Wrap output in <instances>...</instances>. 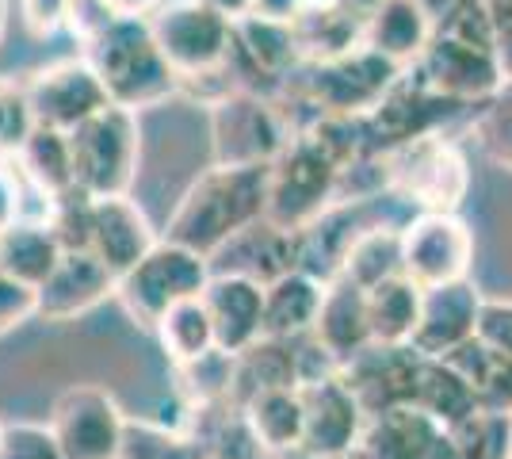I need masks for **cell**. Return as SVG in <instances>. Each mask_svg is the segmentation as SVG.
<instances>
[{
    "label": "cell",
    "mask_w": 512,
    "mask_h": 459,
    "mask_svg": "<svg viewBox=\"0 0 512 459\" xmlns=\"http://www.w3.org/2000/svg\"><path fill=\"white\" fill-rule=\"evenodd\" d=\"M268 173L272 165H218L199 173L180 196L161 238L180 241L214 257L230 238L268 219Z\"/></svg>",
    "instance_id": "6da1fadb"
},
{
    "label": "cell",
    "mask_w": 512,
    "mask_h": 459,
    "mask_svg": "<svg viewBox=\"0 0 512 459\" xmlns=\"http://www.w3.org/2000/svg\"><path fill=\"white\" fill-rule=\"evenodd\" d=\"M81 54L100 73L111 104L119 108L142 111L180 96V73L157 43L150 16L111 20L92 43L81 46Z\"/></svg>",
    "instance_id": "7a4b0ae2"
},
{
    "label": "cell",
    "mask_w": 512,
    "mask_h": 459,
    "mask_svg": "<svg viewBox=\"0 0 512 459\" xmlns=\"http://www.w3.org/2000/svg\"><path fill=\"white\" fill-rule=\"evenodd\" d=\"M409 66H398L383 58L379 50L363 43L348 50L341 58H325V62H302V69L287 81V96H299L302 104L333 115H371L383 104V96L398 85V77Z\"/></svg>",
    "instance_id": "3957f363"
},
{
    "label": "cell",
    "mask_w": 512,
    "mask_h": 459,
    "mask_svg": "<svg viewBox=\"0 0 512 459\" xmlns=\"http://www.w3.org/2000/svg\"><path fill=\"white\" fill-rule=\"evenodd\" d=\"M69 150H73V176L77 188L88 196H130L138 161H142V127L138 111L107 104L85 119L77 131H69Z\"/></svg>",
    "instance_id": "277c9868"
},
{
    "label": "cell",
    "mask_w": 512,
    "mask_h": 459,
    "mask_svg": "<svg viewBox=\"0 0 512 459\" xmlns=\"http://www.w3.org/2000/svg\"><path fill=\"white\" fill-rule=\"evenodd\" d=\"M211 276V257L195 253L180 241L161 238L130 272L119 276L115 299L123 303V310L138 326L153 329L169 306L203 295Z\"/></svg>",
    "instance_id": "5b68a950"
},
{
    "label": "cell",
    "mask_w": 512,
    "mask_h": 459,
    "mask_svg": "<svg viewBox=\"0 0 512 459\" xmlns=\"http://www.w3.org/2000/svg\"><path fill=\"white\" fill-rule=\"evenodd\" d=\"M337 188L341 165L310 134H295L268 173V219L299 234L329 203H337Z\"/></svg>",
    "instance_id": "8992f818"
},
{
    "label": "cell",
    "mask_w": 512,
    "mask_h": 459,
    "mask_svg": "<svg viewBox=\"0 0 512 459\" xmlns=\"http://www.w3.org/2000/svg\"><path fill=\"white\" fill-rule=\"evenodd\" d=\"M386 173H390V192L402 196L421 211H459V203L470 188L467 157L448 134H428L417 142H406L398 150L383 153Z\"/></svg>",
    "instance_id": "52a82bcc"
},
{
    "label": "cell",
    "mask_w": 512,
    "mask_h": 459,
    "mask_svg": "<svg viewBox=\"0 0 512 459\" xmlns=\"http://www.w3.org/2000/svg\"><path fill=\"white\" fill-rule=\"evenodd\" d=\"M291 138L295 127L279 96L237 88L211 108V146L218 165H272Z\"/></svg>",
    "instance_id": "ba28073f"
},
{
    "label": "cell",
    "mask_w": 512,
    "mask_h": 459,
    "mask_svg": "<svg viewBox=\"0 0 512 459\" xmlns=\"http://www.w3.org/2000/svg\"><path fill=\"white\" fill-rule=\"evenodd\" d=\"M150 23L180 81L226 66L237 20H230L207 0H161Z\"/></svg>",
    "instance_id": "9c48e42d"
},
{
    "label": "cell",
    "mask_w": 512,
    "mask_h": 459,
    "mask_svg": "<svg viewBox=\"0 0 512 459\" xmlns=\"http://www.w3.org/2000/svg\"><path fill=\"white\" fill-rule=\"evenodd\" d=\"M482 104H463V100H451L444 92L428 88L417 69L409 66L398 85L383 96V104L363 115L367 119V138H371V150L375 153H390L406 142H417V138H428V134H444L455 123L470 115Z\"/></svg>",
    "instance_id": "30bf717a"
},
{
    "label": "cell",
    "mask_w": 512,
    "mask_h": 459,
    "mask_svg": "<svg viewBox=\"0 0 512 459\" xmlns=\"http://www.w3.org/2000/svg\"><path fill=\"white\" fill-rule=\"evenodd\" d=\"M413 69L428 88L444 92L451 100H463V104H486L505 85L497 46L467 39V35L440 27V23L428 39L425 54L413 62Z\"/></svg>",
    "instance_id": "8fae6325"
},
{
    "label": "cell",
    "mask_w": 512,
    "mask_h": 459,
    "mask_svg": "<svg viewBox=\"0 0 512 459\" xmlns=\"http://www.w3.org/2000/svg\"><path fill=\"white\" fill-rule=\"evenodd\" d=\"M46 425L54 429L65 459H119L130 417L104 387L77 383L58 394Z\"/></svg>",
    "instance_id": "7c38bea8"
},
{
    "label": "cell",
    "mask_w": 512,
    "mask_h": 459,
    "mask_svg": "<svg viewBox=\"0 0 512 459\" xmlns=\"http://www.w3.org/2000/svg\"><path fill=\"white\" fill-rule=\"evenodd\" d=\"M406 276L417 287L467 280L474 264V234L455 211H421L402 226Z\"/></svg>",
    "instance_id": "4fadbf2b"
},
{
    "label": "cell",
    "mask_w": 512,
    "mask_h": 459,
    "mask_svg": "<svg viewBox=\"0 0 512 459\" xmlns=\"http://www.w3.org/2000/svg\"><path fill=\"white\" fill-rule=\"evenodd\" d=\"M23 88H27V104H31L35 123L65 134L77 131L85 119H92L96 111H104L111 104L100 73L92 69L85 54L39 69L31 81H23Z\"/></svg>",
    "instance_id": "5bb4252c"
},
{
    "label": "cell",
    "mask_w": 512,
    "mask_h": 459,
    "mask_svg": "<svg viewBox=\"0 0 512 459\" xmlns=\"http://www.w3.org/2000/svg\"><path fill=\"white\" fill-rule=\"evenodd\" d=\"M302 402H306L302 452L314 459L352 456V448L363 433V421H367V410L352 394V387L344 383V375H325V379L302 383Z\"/></svg>",
    "instance_id": "9a60e30c"
},
{
    "label": "cell",
    "mask_w": 512,
    "mask_h": 459,
    "mask_svg": "<svg viewBox=\"0 0 512 459\" xmlns=\"http://www.w3.org/2000/svg\"><path fill=\"white\" fill-rule=\"evenodd\" d=\"M421 360L425 356L413 345H375L371 341L344 364L341 375L367 414H383L394 406H413Z\"/></svg>",
    "instance_id": "2e32d148"
},
{
    "label": "cell",
    "mask_w": 512,
    "mask_h": 459,
    "mask_svg": "<svg viewBox=\"0 0 512 459\" xmlns=\"http://www.w3.org/2000/svg\"><path fill=\"white\" fill-rule=\"evenodd\" d=\"M482 291L474 280H451L440 287H425L421 303V326L413 333V349L421 356L444 360L455 349L478 337V318H482Z\"/></svg>",
    "instance_id": "e0dca14e"
},
{
    "label": "cell",
    "mask_w": 512,
    "mask_h": 459,
    "mask_svg": "<svg viewBox=\"0 0 512 459\" xmlns=\"http://www.w3.org/2000/svg\"><path fill=\"white\" fill-rule=\"evenodd\" d=\"M352 459H448V429L417 406L367 414Z\"/></svg>",
    "instance_id": "ac0fdd59"
},
{
    "label": "cell",
    "mask_w": 512,
    "mask_h": 459,
    "mask_svg": "<svg viewBox=\"0 0 512 459\" xmlns=\"http://www.w3.org/2000/svg\"><path fill=\"white\" fill-rule=\"evenodd\" d=\"M115 291H119V276L92 249H69L50 272V280L39 287V318L73 322L107 299H115Z\"/></svg>",
    "instance_id": "d6986e66"
},
{
    "label": "cell",
    "mask_w": 512,
    "mask_h": 459,
    "mask_svg": "<svg viewBox=\"0 0 512 459\" xmlns=\"http://www.w3.org/2000/svg\"><path fill=\"white\" fill-rule=\"evenodd\" d=\"M291 268H299V234L272 219L253 222L211 257V272H234L256 284H272Z\"/></svg>",
    "instance_id": "ffe728a7"
},
{
    "label": "cell",
    "mask_w": 512,
    "mask_h": 459,
    "mask_svg": "<svg viewBox=\"0 0 512 459\" xmlns=\"http://www.w3.org/2000/svg\"><path fill=\"white\" fill-rule=\"evenodd\" d=\"M161 241V234L153 230V222L146 219V211L130 196H104L92 207V253L115 272L123 276L134 264L150 253Z\"/></svg>",
    "instance_id": "44dd1931"
},
{
    "label": "cell",
    "mask_w": 512,
    "mask_h": 459,
    "mask_svg": "<svg viewBox=\"0 0 512 459\" xmlns=\"http://www.w3.org/2000/svg\"><path fill=\"white\" fill-rule=\"evenodd\" d=\"M203 303L211 310L218 349L237 356L264 337V284L234 272H214L203 291Z\"/></svg>",
    "instance_id": "7402d4cb"
},
{
    "label": "cell",
    "mask_w": 512,
    "mask_h": 459,
    "mask_svg": "<svg viewBox=\"0 0 512 459\" xmlns=\"http://www.w3.org/2000/svg\"><path fill=\"white\" fill-rule=\"evenodd\" d=\"M321 341V349H329L341 368L371 345V314H367V291L360 284H352L348 276H337L325 287L321 299L318 322L310 329Z\"/></svg>",
    "instance_id": "603a6c76"
},
{
    "label": "cell",
    "mask_w": 512,
    "mask_h": 459,
    "mask_svg": "<svg viewBox=\"0 0 512 459\" xmlns=\"http://www.w3.org/2000/svg\"><path fill=\"white\" fill-rule=\"evenodd\" d=\"M436 31V16L417 0H383L367 23H363V43L379 50L383 58L398 66H413L425 54L428 39Z\"/></svg>",
    "instance_id": "cb8c5ba5"
},
{
    "label": "cell",
    "mask_w": 512,
    "mask_h": 459,
    "mask_svg": "<svg viewBox=\"0 0 512 459\" xmlns=\"http://www.w3.org/2000/svg\"><path fill=\"white\" fill-rule=\"evenodd\" d=\"M272 387H302L299 337H260L256 345L237 352L234 368V406L241 410L253 394Z\"/></svg>",
    "instance_id": "d4e9b609"
},
{
    "label": "cell",
    "mask_w": 512,
    "mask_h": 459,
    "mask_svg": "<svg viewBox=\"0 0 512 459\" xmlns=\"http://www.w3.org/2000/svg\"><path fill=\"white\" fill-rule=\"evenodd\" d=\"M241 414L249 421L256 440L264 444V452L272 459L302 452L306 440V402H302V387H272V391L253 394Z\"/></svg>",
    "instance_id": "484cf974"
},
{
    "label": "cell",
    "mask_w": 512,
    "mask_h": 459,
    "mask_svg": "<svg viewBox=\"0 0 512 459\" xmlns=\"http://www.w3.org/2000/svg\"><path fill=\"white\" fill-rule=\"evenodd\" d=\"M325 280L291 268L279 280L264 284V333L268 337H306L318 322Z\"/></svg>",
    "instance_id": "4316f807"
},
{
    "label": "cell",
    "mask_w": 512,
    "mask_h": 459,
    "mask_svg": "<svg viewBox=\"0 0 512 459\" xmlns=\"http://www.w3.org/2000/svg\"><path fill=\"white\" fill-rule=\"evenodd\" d=\"M413 406L425 410L428 417H436L444 429H451V425H459L474 410H482V394H478V387L455 364L425 356L421 360V372H417Z\"/></svg>",
    "instance_id": "83f0119b"
},
{
    "label": "cell",
    "mask_w": 512,
    "mask_h": 459,
    "mask_svg": "<svg viewBox=\"0 0 512 459\" xmlns=\"http://www.w3.org/2000/svg\"><path fill=\"white\" fill-rule=\"evenodd\" d=\"M291 31H295L302 62L341 58L348 50L363 46V16L344 8L341 0L321 4V8H302L299 20H291Z\"/></svg>",
    "instance_id": "f1b7e54d"
},
{
    "label": "cell",
    "mask_w": 512,
    "mask_h": 459,
    "mask_svg": "<svg viewBox=\"0 0 512 459\" xmlns=\"http://www.w3.org/2000/svg\"><path fill=\"white\" fill-rule=\"evenodd\" d=\"M62 241L54 238V230L46 222L20 219L0 234V268L12 272L27 287H39L50 280V272L62 261Z\"/></svg>",
    "instance_id": "f546056e"
},
{
    "label": "cell",
    "mask_w": 512,
    "mask_h": 459,
    "mask_svg": "<svg viewBox=\"0 0 512 459\" xmlns=\"http://www.w3.org/2000/svg\"><path fill=\"white\" fill-rule=\"evenodd\" d=\"M421 303L425 287L409 276H394L386 284L367 291V314H371V341L375 345H413V333L421 326Z\"/></svg>",
    "instance_id": "4dcf8cb0"
},
{
    "label": "cell",
    "mask_w": 512,
    "mask_h": 459,
    "mask_svg": "<svg viewBox=\"0 0 512 459\" xmlns=\"http://www.w3.org/2000/svg\"><path fill=\"white\" fill-rule=\"evenodd\" d=\"M150 333L157 337V345L165 349L172 368L176 364H192V360L218 349V333H214L211 310L203 303V295L169 306Z\"/></svg>",
    "instance_id": "1f68e13d"
},
{
    "label": "cell",
    "mask_w": 512,
    "mask_h": 459,
    "mask_svg": "<svg viewBox=\"0 0 512 459\" xmlns=\"http://www.w3.org/2000/svg\"><path fill=\"white\" fill-rule=\"evenodd\" d=\"M16 165L23 169V176L46 192V196H62L69 188H77L73 176V150H69V134L54 131V127H39L27 134V142L16 153Z\"/></svg>",
    "instance_id": "d6a6232c"
},
{
    "label": "cell",
    "mask_w": 512,
    "mask_h": 459,
    "mask_svg": "<svg viewBox=\"0 0 512 459\" xmlns=\"http://www.w3.org/2000/svg\"><path fill=\"white\" fill-rule=\"evenodd\" d=\"M352 284H360L363 291L386 284L394 276H406V249H402V226L383 222V226H371L348 253L344 272Z\"/></svg>",
    "instance_id": "836d02e7"
},
{
    "label": "cell",
    "mask_w": 512,
    "mask_h": 459,
    "mask_svg": "<svg viewBox=\"0 0 512 459\" xmlns=\"http://www.w3.org/2000/svg\"><path fill=\"white\" fill-rule=\"evenodd\" d=\"M448 364H455L459 372L467 375L470 383L482 394V406H490L497 414L512 417V356L493 352L486 341H467L463 349H455L451 356H444Z\"/></svg>",
    "instance_id": "e575fe53"
},
{
    "label": "cell",
    "mask_w": 512,
    "mask_h": 459,
    "mask_svg": "<svg viewBox=\"0 0 512 459\" xmlns=\"http://www.w3.org/2000/svg\"><path fill=\"white\" fill-rule=\"evenodd\" d=\"M448 459H512V417L490 406L448 429Z\"/></svg>",
    "instance_id": "d590c367"
},
{
    "label": "cell",
    "mask_w": 512,
    "mask_h": 459,
    "mask_svg": "<svg viewBox=\"0 0 512 459\" xmlns=\"http://www.w3.org/2000/svg\"><path fill=\"white\" fill-rule=\"evenodd\" d=\"M234 368L237 356L226 349H214L192 364H176V391L184 406H214L234 402Z\"/></svg>",
    "instance_id": "8d00e7d4"
},
{
    "label": "cell",
    "mask_w": 512,
    "mask_h": 459,
    "mask_svg": "<svg viewBox=\"0 0 512 459\" xmlns=\"http://www.w3.org/2000/svg\"><path fill=\"white\" fill-rule=\"evenodd\" d=\"M119 459H207V444L176 425L130 421Z\"/></svg>",
    "instance_id": "74e56055"
},
{
    "label": "cell",
    "mask_w": 512,
    "mask_h": 459,
    "mask_svg": "<svg viewBox=\"0 0 512 459\" xmlns=\"http://www.w3.org/2000/svg\"><path fill=\"white\" fill-rule=\"evenodd\" d=\"M92 207H96V196H88L85 188H69L62 196H54L46 226L54 230V238L62 241L65 253L92 245Z\"/></svg>",
    "instance_id": "f35d334b"
},
{
    "label": "cell",
    "mask_w": 512,
    "mask_h": 459,
    "mask_svg": "<svg viewBox=\"0 0 512 459\" xmlns=\"http://www.w3.org/2000/svg\"><path fill=\"white\" fill-rule=\"evenodd\" d=\"M474 134L486 146L490 157H497L501 165L512 169V81L501 85L497 96H490L478 115H474Z\"/></svg>",
    "instance_id": "ab89813d"
},
{
    "label": "cell",
    "mask_w": 512,
    "mask_h": 459,
    "mask_svg": "<svg viewBox=\"0 0 512 459\" xmlns=\"http://www.w3.org/2000/svg\"><path fill=\"white\" fill-rule=\"evenodd\" d=\"M31 131L35 115L27 104V88L0 77V157H16Z\"/></svg>",
    "instance_id": "60d3db41"
},
{
    "label": "cell",
    "mask_w": 512,
    "mask_h": 459,
    "mask_svg": "<svg viewBox=\"0 0 512 459\" xmlns=\"http://www.w3.org/2000/svg\"><path fill=\"white\" fill-rule=\"evenodd\" d=\"M0 459H65V452L50 425L16 421V425H4Z\"/></svg>",
    "instance_id": "b9f144b4"
},
{
    "label": "cell",
    "mask_w": 512,
    "mask_h": 459,
    "mask_svg": "<svg viewBox=\"0 0 512 459\" xmlns=\"http://www.w3.org/2000/svg\"><path fill=\"white\" fill-rule=\"evenodd\" d=\"M27 318H39V291L0 268V337L20 329Z\"/></svg>",
    "instance_id": "7bdbcfd3"
},
{
    "label": "cell",
    "mask_w": 512,
    "mask_h": 459,
    "mask_svg": "<svg viewBox=\"0 0 512 459\" xmlns=\"http://www.w3.org/2000/svg\"><path fill=\"white\" fill-rule=\"evenodd\" d=\"M111 20H119V12H115L107 0H69L65 31L77 39V46H85V43H92Z\"/></svg>",
    "instance_id": "ee69618b"
},
{
    "label": "cell",
    "mask_w": 512,
    "mask_h": 459,
    "mask_svg": "<svg viewBox=\"0 0 512 459\" xmlns=\"http://www.w3.org/2000/svg\"><path fill=\"white\" fill-rule=\"evenodd\" d=\"M27 207V176L16 157H0V234L23 219Z\"/></svg>",
    "instance_id": "f6af8a7d"
},
{
    "label": "cell",
    "mask_w": 512,
    "mask_h": 459,
    "mask_svg": "<svg viewBox=\"0 0 512 459\" xmlns=\"http://www.w3.org/2000/svg\"><path fill=\"white\" fill-rule=\"evenodd\" d=\"M478 341H486L501 356H512V299H486L482 303Z\"/></svg>",
    "instance_id": "bcb514c9"
},
{
    "label": "cell",
    "mask_w": 512,
    "mask_h": 459,
    "mask_svg": "<svg viewBox=\"0 0 512 459\" xmlns=\"http://www.w3.org/2000/svg\"><path fill=\"white\" fill-rule=\"evenodd\" d=\"M65 12H69V0H20V20L35 39H50L54 31H62Z\"/></svg>",
    "instance_id": "7dc6e473"
},
{
    "label": "cell",
    "mask_w": 512,
    "mask_h": 459,
    "mask_svg": "<svg viewBox=\"0 0 512 459\" xmlns=\"http://www.w3.org/2000/svg\"><path fill=\"white\" fill-rule=\"evenodd\" d=\"M493 23V43L505 69V81H512V0H482Z\"/></svg>",
    "instance_id": "c3c4849f"
},
{
    "label": "cell",
    "mask_w": 512,
    "mask_h": 459,
    "mask_svg": "<svg viewBox=\"0 0 512 459\" xmlns=\"http://www.w3.org/2000/svg\"><path fill=\"white\" fill-rule=\"evenodd\" d=\"M302 8H306V0H253V8H249V16H264V20H299Z\"/></svg>",
    "instance_id": "681fc988"
},
{
    "label": "cell",
    "mask_w": 512,
    "mask_h": 459,
    "mask_svg": "<svg viewBox=\"0 0 512 459\" xmlns=\"http://www.w3.org/2000/svg\"><path fill=\"white\" fill-rule=\"evenodd\" d=\"M119 16H153V8L161 4V0H107Z\"/></svg>",
    "instance_id": "f907efd6"
},
{
    "label": "cell",
    "mask_w": 512,
    "mask_h": 459,
    "mask_svg": "<svg viewBox=\"0 0 512 459\" xmlns=\"http://www.w3.org/2000/svg\"><path fill=\"white\" fill-rule=\"evenodd\" d=\"M214 4L218 12H226L230 20H241V16H249V8H253V0H207Z\"/></svg>",
    "instance_id": "816d5d0a"
},
{
    "label": "cell",
    "mask_w": 512,
    "mask_h": 459,
    "mask_svg": "<svg viewBox=\"0 0 512 459\" xmlns=\"http://www.w3.org/2000/svg\"><path fill=\"white\" fill-rule=\"evenodd\" d=\"M341 4H344V8H352L356 16H363V23H367V16H371V12H375L383 0H341Z\"/></svg>",
    "instance_id": "f5cc1de1"
},
{
    "label": "cell",
    "mask_w": 512,
    "mask_h": 459,
    "mask_svg": "<svg viewBox=\"0 0 512 459\" xmlns=\"http://www.w3.org/2000/svg\"><path fill=\"white\" fill-rule=\"evenodd\" d=\"M8 20H12V0H0V46H4V35H8Z\"/></svg>",
    "instance_id": "db71d44e"
},
{
    "label": "cell",
    "mask_w": 512,
    "mask_h": 459,
    "mask_svg": "<svg viewBox=\"0 0 512 459\" xmlns=\"http://www.w3.org/2000/svg\"><path fill=\"white\" fill-rule=\"evenodd\" d=\"M417 4H425V8H428V12H432V16H440V12L448 8L451 0H417Z\"/></svg>",
    "instance_id": "11a10c76"
},
{
    "label": "cell",
    "mask_w": 512,
    "mask_h": 459,
    "mask_svg": "<svg viewBox=\"0 0 512 459\" xmlns=\"http://www.w3.org/2000/svg\"><path fill=\"white\" fill-rule=\"evenodd\" d=\"M0 444H4V425H0Z\"/></svg>",
    "instance_id": "9f6ffc18"
}]
</instances>
